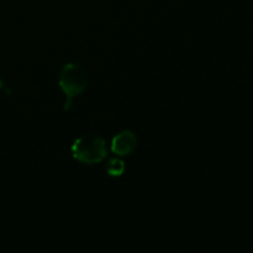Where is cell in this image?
<instances>
[{"label": "cell", "instance_id": "cell-1", "mask_svg": "<svg viewBox=\"0 0 253 253\" xmlns=\"http://www.w3.org/2000/svg\"><path fill=\"white\" fill-rule=\"evenodd\" d=\"M58 84L66 95L64 109H69L72 100L79 96L88 86V76L83 67L74 63H68L61 69Z\"/></svg>", "mask_w": 253, "mask_h": 253}, {"label": "cell", "instance_id": "cell-2", "mask_svg": "<svg viewBox=\"0 0 253 253\" xmlns=\"http://www.w3.org/2000/svg\"><path fill=\"white\" fill-rule=\"evenodd\" d=\"M72 155L85 165H95L105 160L108 155L105 140L96 135H84L72 145Z\"/></svg>", "mask_w": 253, "mask_h": 253}, {"label": "cell", "instance_id": "cell-3", "mask_svg": "<svg viewBox=\"0 0 253 253\" xmlns=\"http://www.w3.org/2000/svg\"><path fill=\"white\" fill-rule=\"evenodd\" d=\"M137 147V137L130 130L119 132L111 141V151L118 156H128Z\"/></svg>", "mask_w": 253, "mask_h": 253}, {"label": "cell", "instance_id": "cell-4", "mask_svg": "<svg viewBox=\"0 0 253 253\" xmlns=\"http://www.w3.org/2000/svg\"><path fill=\"white\" fill-rule=\"evenodd\" d=\"M106 172L111 177H120L125 172V163L120 158H110L106 163Z\"/></svg>", "mask_w": 253, "mask_h": 253}]
</instances>
